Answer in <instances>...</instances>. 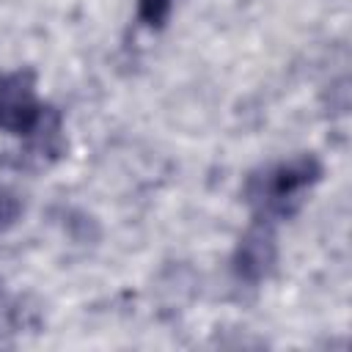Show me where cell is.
<instances>
[{"instance_id": "obj_4", "label": "cell", "mask_w": 352, "mask_h": 352, "mask_svg": "<svg viewBox=\"0 0 352 352\" xmlns=\"http://www.w3.org/2000/svg\"><path fill=\"white\" fill-rule=\"evenodd\" d=\"M170 8H173V0H138V16L148 28H162Z\"/></svg>"}, {"instance_id": "obj_2", "label": "cell", "mask_w": 352, "mask_h": 352, "mask_svg": "<svg viewBox=\"0 0 352 352\" xmlns=\"http://www.w3.org/2000/svg\"><path fill=\"white\" fill-rule=\"evenodd\" d=\"M0 129L36 140L41 151H60V121L38 99L33 72L16 69L0 77Z\"/></svg>"}, {"instance_id": "obj_3", "label": "cell", "mask_w": 352, "mask_h": 352, "mask_svg": "<svg viewBox=\"0 0 352 352\" xmlns=\"http://www.w3.org/2000/svg\"><path fill=\"white\" fill-rule=\"evenodd\" d=\"M278 248H275V228L272 223L253 220V226L245 231V236L236 245L234 253V275L245 283H258L270 275L275 264Z\"/></svg>"}, {"instance_id": "obj_5", "label": "cell", "mask_w": 352, "mask_h": 352, "mask_svg": "<svg viewBox=\"0 0 352 352\" xmlns=\"http://www.w3.org/2000/svg\"><path fill=\"white\" fill-rule=\"evenodd\" d=\"M19 212H22L19 198L6 184H0V228H8L11 223H16Z\"/></svg>"}, {"instance_id": "obj_1", "label": "cell", "mask_w": 352, "mask_h": 352, "mask_svg": "<svg viewBox=\"0 0 352 352\" xmlns=\"http://www.w3.org/2000/svg\"><path fill=\"white\" fill-rule=\"evenodd\" d=\"M319 176H322V165L311 154L283 160L250 176L245 195L248 204L253 206V220H264L275 226L278 220L294 214L297 206L302 204V195L319 182Z\"/></svg>"}]
</instances>
